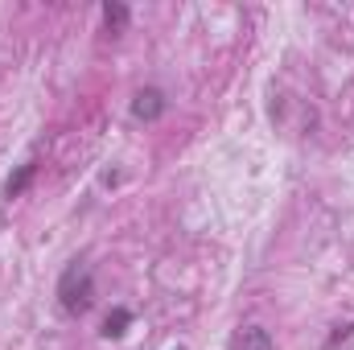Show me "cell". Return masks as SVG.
<instances>
[{
	"instance_id": "6da1fadb",
	"label": "cell",
	"mask_w": 354,
	"mask_h": 350,
	"mask_svg": "<svg viewBox=\"0 0 354 350\" xmlns=\"http://www.w3.org/2000/svg\"><path fill=\"white\" fill-rule=\"evenodd\" d=\"M58 301H62L66 313H87L91 305H95V276H91L87 264L75 260L62 272V280H58Z\"/></svg>"
},
{
	"instance_id": "7a4b0ae2",
	"label": "cell",
	"mask_w": 354,
	"mask_h": 350,
	"mask_svg": "<svg viewBox=\"0 0 354 350\" xmlns=\"http://www.w3.org/2000/svg\"><path fill=\"white\" fill-rule=\"evenodd\" d=\"M165 107H169V99H165V91L157 87H145L136 91V99H132V120H157V116H165Z\"/></svg>"
},
{
	"instance_id": "3957f363",
	"label": "cell",
	"mask_w": 354,
	"mask_h": 350,
	"mask_svg": "<svg viewBox=\"0 0 354 350\" xmlns=\"http://www.w3.org/2000/svg\"><path fill=\"white\" fill-rule=\"evenodd\" d=\"M231 350H276V342H272V334H268L264 326H243L231 338Z\"/></svg>"
},
{
	"instance_id": "277c9868",
	"label": "cell",
	"mask_w": 354,
	"mask_h": 350,
	"mask_svg": "<svg viewBox=\"0 0 354 350\" xmlns=\"http://www.w3.org/2000/svg\"><path fill=\"white\" fill-rule=\"evenodd\" d=\"M128 326H132V313H128V309H111L107 322H103V334H107V338H120Z\"/></svg>"
},
{
	"instance_id": "5b68a950",
	"label": "cell",
	"mask_w": 354,
	"mask_h": 350,
	"mask_svg": "<svg viewBox=\"0 0 354 350\" xmlns=\"http://www.w3.org/2000/svg\"><path fill=\"white\" fill-rule=\"evenodd\" d=\"M33 174H37V165H33V161H29V165H21V174H17V177H8L4 194H8V198H17V194H21V190H25V185L33 181Z\"/></svg>"
},
{
	"instance_id": "8992f818",
	"label": "cell",
	"mask_w": 354,
	"mask_h": 350,
	"mask_svg": "<svg viewBox=\"0 0 354 350\" xmlns=\"http://www.w3.org/2000/svg\"><path fill=\"white\" fill-rule=\"evenodd\" d=\"M103 21H107L111 29H124V25H128V8H124V4H103Z\"/></svg>"
}]
</instances>
